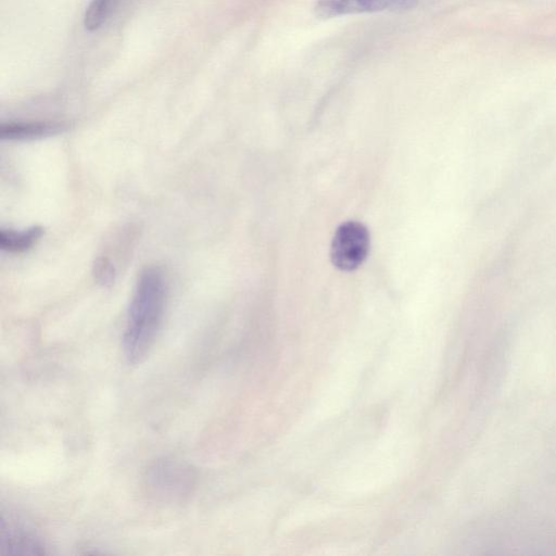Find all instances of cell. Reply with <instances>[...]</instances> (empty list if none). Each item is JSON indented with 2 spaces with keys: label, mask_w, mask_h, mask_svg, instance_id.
<instances>
[{
  "label": "cell",
  "mask_w": 556,
  "mask_h": 556,
  "mask_svg": "<svg viewBox=\"0 0 556 556\" xmlns=\"http://www.w3.org/2000/svg\"><path fill=\"white\" fill-rule=\"evenodd\" d=\"M419 0H317L316 16L332 18L349 14L406 11L417 7Z\"/></svg>",
  "instance_id": "obj_3"
},
{
  "label": "cell",
  "mask_w": 556,
  "mask_h": 556,
  "mask_svg": "<svg viewBox=\"0 0 556 556\" xmlns=\"http://www.w3.org/2000/svg\"><path fill=\"white\" fill-rule=\"evenodd\" d=\"M191 473L180 464L164 462L150 470L151 486L163 496L178 495L190 484Z\"/></svg>",
  "instance_id": "obj_5"
},
{
  "label": "cell",
  "mask_w": 556,
  "mask_h": 556,
  "mask_svg": "<svg viewBox=\"0 0 556 556\" xmlns=\"http://www.w3.org/2000/svg\"><path fill=\"white\" fill-rule=\"evenodd\" d=\"M115 267L106 256H99L93 265L94 279L102 286H110L115 279Z\"/></svg>",
  "instance_id": "obj_9"
},
{
  "label": "cell",
  "mask_w": 556,
  "mask_h": 556,
  "mask_svg": "<svg viewBox=\"0 0 556 556\" xmlns=\"http://www.w3.org/2000/svg\"><path fill=\"white\" fill-rule=\"evenodd\" d=\"M167 298L163 271L155 266L144 268L138 278L123 336L125 357L140 363L152 346L161 327Z\"/></svg>",
  "instance_id": "obj_1"
},
{
  "label": "cell",
  "mask_w": 556,
  "mask_h": 556,
  "mask_svg": "<svg viewBox=\"0 0 556 556\" xmlns=\"http://www.w3.org/2000/svg\"><path fill=\"white\" fill-rule=\"evenodd\" d=\"M43 544L27 527L2 517L0 527V555H41Z\"/></svg>",
  "instance_id": "obj_4"
},
{
  "label": "cell",
  "mask_w": 556,
  "mask_h": 556,
  "mask_svg": "<svg viewBox=\"0 0 556 556\" xmlns=\"http://www.w3.org/2000/svg\"><path fill=\"white\" fill-rule=\"evenodd\" d=\"M68 125L63 122L35 121L1 124L0 138L7 140H30L53 136L65 131Z\"/></svg>",
  "instance_id": "obj_6"
},
{
  "label": "cell",
  "mask_w": 556,
  "mask_h": 556,
  "mask_svg": "<svg viewBox=\"0 0 556 556\" xmlns=\"http://www.w3.org/2000/svg\"><path fill=\"white\" fill-rule=\"evenodd\" d=\"M369 249L367 228L355 220L341 224L331 243V261L344 271L356 269L366 258Z\"/></svg>",
  "instance_id": "obj_2"
},
{
  "label": "cell",
  "mask_w": 556,
  "mask_h": 556,
  "mask_svg": "<svg viewBox=\"0 0 556 556\" xmlns=\"http://www.w3.org/2000/svg\"><path fill=\"white\" fill-rule=\"evenodd\" d=\"M43 229L39 226H34L28 229L16 230H0V248L10 253H21L30 249L42 236Z\"/></svg>",
  "instance_id": "obj_7"
},
{
  "label": "cell",
  "mask_w": 556,
  "mask_h": 556,
  "mask_svg": "<svg viewBox=\"0 0 556 556\" xmlns=\"http://www.w3.org/2000/svg\"><path fill=\"white\" fill-rule=\"evenodd\" d=\"M114 0H91L84 16V26L89 31L99 29L108 20Z\"/></svg>",
  "instance_id": "obj_8"
}]
</instances>
